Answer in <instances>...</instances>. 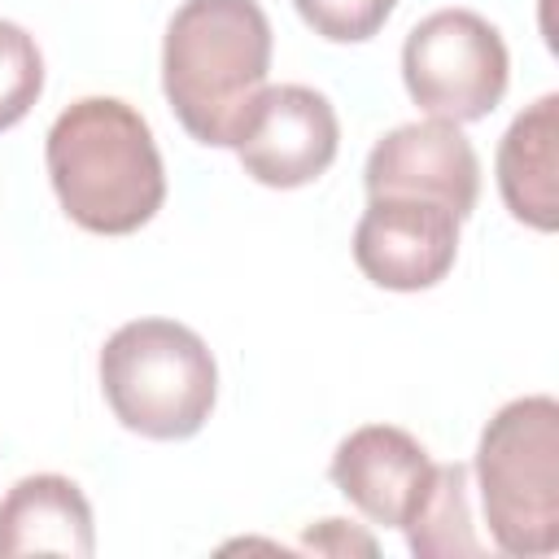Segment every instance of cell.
Returning <instances> with one entry per match:
<instances>
[{"label":"cell","mask_w":559,"mask_h":559,"mask_svg":"<svg viewBox=\"0 0 559 559\" xmlns=\"http://www.w3.org/2000/svg\"><path fill=\"white\" fill-rule=\"evenodd\" d=\"M44 162L66 218L92 236H131L166 201V166L144 114L118 96H83L57 114Z\"/></svg>","instance_id":"6da1fadb"},{"label":"cell","mask_w":559,"mask_h":559,"mask_svg":"<svg viewBox=\"0 0 559 559\" xmlns=\"http://www.w3.org/2000/svg\"><path fill=\"white\" fill-rule=\"evenodd\" d=\"M271 22L258 0H183L162 39V92L179 127L227 148L240 114L266 87Z\"/></svg>","instance_id":"7a4b0ae2"},{"label":"cell","mask_w":559,"mask_h":559,"mask_svg":"<svg viewBox=\"0 0 559 559\" xmlns=\"http://www.w3.org/2000/svg\"><path fill=\"white\" fill-rule=\"evenodd\" d=\"M100 389L127 432L183 441L214 411L218 362L188 323L131 319L100 349Z\"/></svg>","instance_id":"3957f363"},{"label":"cell","mask_w":559,"mask_h":559,"mask_svg":"<svg viewBox=\"0 0 559 559\" xmlns=\"http://www.w3.org/2000/svg\"><path fill=\"white\" fill-rule=\"evenodd\" d=\"M476 489L502 555L559 550V402L528 393L493 411L476 445Z\"/></svg>","instance_id":"277c9868"},{"label":"cell","mask_w":559,"mask_h":559,"mask_svg":"<svg viewBox=\"0 0 559 559\" xmlns=\"http://www.w3.org/2000/svg\"><path fill=\"white\" fill-rule=\"evenodd\" d=\"M402 83L411 100L441 122L489 118L511 83V57L498 26L472 9H437L402 44Z\"/></svg>","instance_id":"5b68a950"},{"label":"cell","mask_w":559,"mask_h":559,"mask_svg":"<svg viewBox=\"0 0 559 559\" xmlns=\"http://www.w3.org/2000/svg\"><path fill=\"white\" fill-rule=\"evenodd\" d=\"M227 148L262 188H306L336 162L341 122L323 92L280 83L249 100Z\"/></svg>","instance_id":"8992f818"},{"label":"cell","mask_w":559,"mask_h":559,"mask_svg":"<svg viewBox=\"0 0 559 559\" xmlns=\"http://www.w3.org/2000/svg\"><path fill=\"white\" fill-rule=\"evenodd\" d=\"M459 214L424 197H371L354 227L358 271L389 293L441 284L459 258Z\"/></svg>","instance_id":"52a82bcc"},{"label":"cell","mask_w":559,"mask_h":559,"mask_svg":"<svg viewBox=\"0 0 559 559\" xmlns=\"http://www.w3.org/2000/svg\"><path fill=\"white\" fill-rule=\"evenodd\" d=\"M362 183L367 197H424L467 218L480 201V157L454 122L424 118L376 140Z\"/></svg>","instance_id":"ba28073f"},{"label":"cell","mask_w":559,"mask_h":559,"mask_svg":"<svg viewBox=\"0 0 559 559\" xmlns=\"http://www.w3.org/2000/svg\"><path fill=\"white\" fill-rule=\"evenodd\" d=\"M332 485L349 498L358 515L384 528H402L406 511L415 507L419 489L432 476V459L419 437H411L397 424H362L354 428L332 463H328Z\"/></svg>","instance_id":"9c48e42d"},{"label":"cell","mask_w":559,"mask_h":559,"mask_svg":"<svg viewBox=\"0 0 559 559\" xmlns=\"http://www.w3.org/2000/svg\"><path fill=\"white\" fill-rule=\"evenodd\" d=\"M96 524L87 493L61 472L22 476L0 498V559L22 555H61L92 559Z\"/></svg>","instance_id":"30bf717a"},{"label":"cell","mask_w":559,"mask_h":559,"mask_svg":"<svg viewBox=\"0 0 559 559\" xmlns=\"http://www.w3.org/2000/svg\"><path fill=\"white\" fill-rule=\"evenodd\" d=\"M559 96H537L498 144V192L515 223L533 231L559 227Z\"/></svg>","instance_id":"8fae6325"},{"label":"cell","mask_w":559,"mask_h":559,"mask_svg":"<svg viewBox=\"0 0 559 559\" xmlns=\"http://www.w3.org/2000/svg\"><path fill=\"white\" fill-rule=\"evenodd\" d=\"M472 472L467 463H432L428 485L402 520L415 559H476L485 546L472 524Z\"/></svg>","instance_id":"7c38bea8"},{"label":"cell","mask_w":559,"mask_h":559,"mask_svg":"<svg viewBox=\"0 0 559 559\" xmlns=\"http://www.w3.org/2000/svg\"><path fill=\"white\" fill-rule=\"evenodd\" d=\"M44 92V52L35 35L0 17V131L17 127Z\"/></svg>","instance_id":"4fadbf2b"},{"label":"cell","mask_w":559,"mask_h":559,"mask_svg":"<svg viewBox=\"0 0 559 559\" xmlns=\"http://www.w3.org/2000/svg\"><path fill=\"white\" fill-rule=\"evenodd\" d=\"M293 4H297L301 22L319 39H328V44H362L389 22L397 0H293Z\"/></svg>","instance_id":"5bb4252c"},{"label":"cell","mask_w":559,"mask_h":559,"mask_svg":"<svg viewBox=\"0 0 559 559\" xmlns=\"http://www.w3.org/2000/svg\"><path fill=\"white\" fill-rule=\"evenodd\" d=\"M306 550H323V555H376V542L367 533H354L345 520H319L306 533Z\"/></svg>","instance_id":"9a60e30c"}]
</instances>
